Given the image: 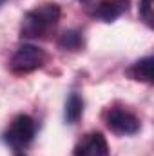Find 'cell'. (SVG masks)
I'll use <instances>...</instances> for the list:
<instances>
[{
    "mask_svg": "<svg viewBox=\"0 0 154 156\" xmlns=\"http://www.w3.org/2000/svg\"><path fill=\"white\" fill-rule=\"evenodd\" d=\"M62 9L58 4H42L35 9L27 11L22 18L20 26V37L27 40L47 38L51 31L56 29L60 22Z\"/></svg>",
    "mask_w": 154,
    "mask_h": 156,
    "instance_id": "obj_1",
    "label": "cell"
},
{
    "mask_svg": "<svg viewBox=\"0 0 154 156\" xmlns=\"http://www.w3.org/2000/svg\"><path fill=\"white\" fill-rule=\"evenodd\" d=\"M35 134H37L35 120L29 115H18L16 118H13L9 127L4 131L2 140L7 147H11L15 151H22L33 142Z\"/></svg>",
    "mask_w": 154,
    "mask_h": 156,
    "instance_id": "obj_2",
    "label": "cell"
},
{
    "mask_svg": "<svg viewBox=\"0 0 154 156\" xmlns=\"http://www.w3.org/2000/svg\"><path fill=\"white\" fill-rule=\"evenodd\" d=\"M47 60V55L44 49L33 44H22L9 60V69L15 75H27L40 69Z\"/></svg>",
    "mask_w": 154,
    "mask_h": 156,
    "instance_id": "obj_3",
    "label": "cell"
},
{
    "mask_svg": "<svg viewBox=\"0 0 154 156\" xmlns=\"http://www.w3.org/2000/svg\"><path fill=\"white\" fill-rule=\"evenodd\" d=\"M105 123L118 136H132V134L140 133V129H142L140 118L134 113L121 109V107H113L105 116Z\"/></svg>",
    "mask_w": 154,
    "mask_h": 156,
    "instance_id": "obj_4",
    "label": "cell"
},
{
    "mask_svg": "<svg viewBox=\"0 0 154 156\" xmlns=\"http://www.w3.org/2000/svg\"><path fill=\"white\" fill-rule=\"evenodd\" d=\"M75 156H109V144L102 133H89L76 144Z\"/></svg>",
    "mask_w": 154,
    "mask_h": 156,
    "instance_id": "obj_5",
    "label": "cell"
},
{
    "mask_svg": "<svg viewBox=\"0 0 154 156\" xmlns=\"http://www.w3.org/2000/svg\"><path fill=\"white\" fill-rule=\"evenodd\" d=\"M131 7V0H102L96 4L93 15L102 22H114Z\"/></svg>",
    "mask_w": 154,
    "mask_h": 156,
    "instance_id": "obj_6",
    "label": "cell"
},
{
    "mask_svg": "<svg viewBox=\"0 0 154 156\" xmlns=\"http://www.w3.org/2000/svg\"><path fill=\"white\" fill-rule=\"evenodd\" d=\"M152 56L140 58L127 69V75L132 80H138L143 83H152Z\"/></svg>",
    "mask_w": 154,
    "mask_h": 156,
    "instance_id": "obj_7",
    "label": "cell"
},
{
    "mask_svg": "<svg viewBox=\"0 0 154 156\" xmlns=\"http://www.w3.org/2000/svg\"><path fill=\"white\" fill-rule=\"evenodd\" d=\"M83 113V98L78 93H71L69 98L65 100V109H64V118L67 123H76Z\"/></svg>",
    "mask_w": 154,
    "mask_h": 156,
    "instance_id": "obj_8",
    "label": "cell"
},
{
    "mask_svg": "<svg viewBox=\"0 0 154 156\" xmlns=\"http://www.w3.org/2000/svg\"><path fill=\"white\" fill-rule=\"evenodd\" d=\"M58 45L62 49H65V51H80L83 47V37H82L80 31H75V29L65 31V33L60 35Z\"/></svg>",
    "mask_w": 154,
    "mask_h": 156,
    "instance_id": "obj_9",
    "label": "cell"
},
{
    "mask_svg": "<svg viewBox=\"0 0 154 156\" xmlns=\"http://www.w3.org/2000/svg\"><path fill=\"white\" fill-rule=\"evenodd\" d=\"M140 16L149 27H152V0H140Z\"/></svg>",
    "mask_w": 154,
    "mask_h": 156,
    "instance_id": "obj_10",
    "label": "cell"
},
{
    "mask_svg": "<svg viewBox=\"0 0 154 156\" xmlns=\"http://www.w3.org/2000/svg\"><path fill=\"white\" fill-rule=\"evenodd\" d=\"M4 4H5V0H0V7H2V5H4Z\"/></svg>",
    "mask_w": 154,
    "mask_h": 156,
    "instance_id": "obj_11",
    "label": "cell"
}]
</instances>
